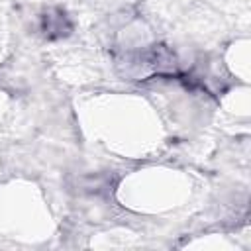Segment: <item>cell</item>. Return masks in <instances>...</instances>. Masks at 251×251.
I'll list each match as a JSON object with an SVG mask.
<instances>
[{
	"mask_svg": "<svg viewBox=\"0 0 251 251\" xmlns=\"http://www.w3.org/2000/svg\"><path fill=\"white\" fill-rule=\"evenodd\" d=\"M71 29H73V24L63 10H49L41 16V31L49 39L65 37L71 33Z\"/></svg>",
	"mask_w": 251,
	"mask_h": 251,
	"instance_id": "6da1fadb",
	"label": "cell"
},
{
	"mask_svg": "<svg viewBox=\"0 0 251 251\" xmlns=\"http://www.w3.org/2000/svg\"><path fill=\"white\" fill-rule=\"evenodd\" d=\"M80 184H82V188H84V190H90V192H100L102 188H106V186H108V178H106L104 175H96V176H84V178L80 180Z\"/></svg>",
	"mask_w": 251,
	"mask_h": 251,
	"instance_id": "7a4b0ae2",
	"label": "cell"
}]
</instances>
